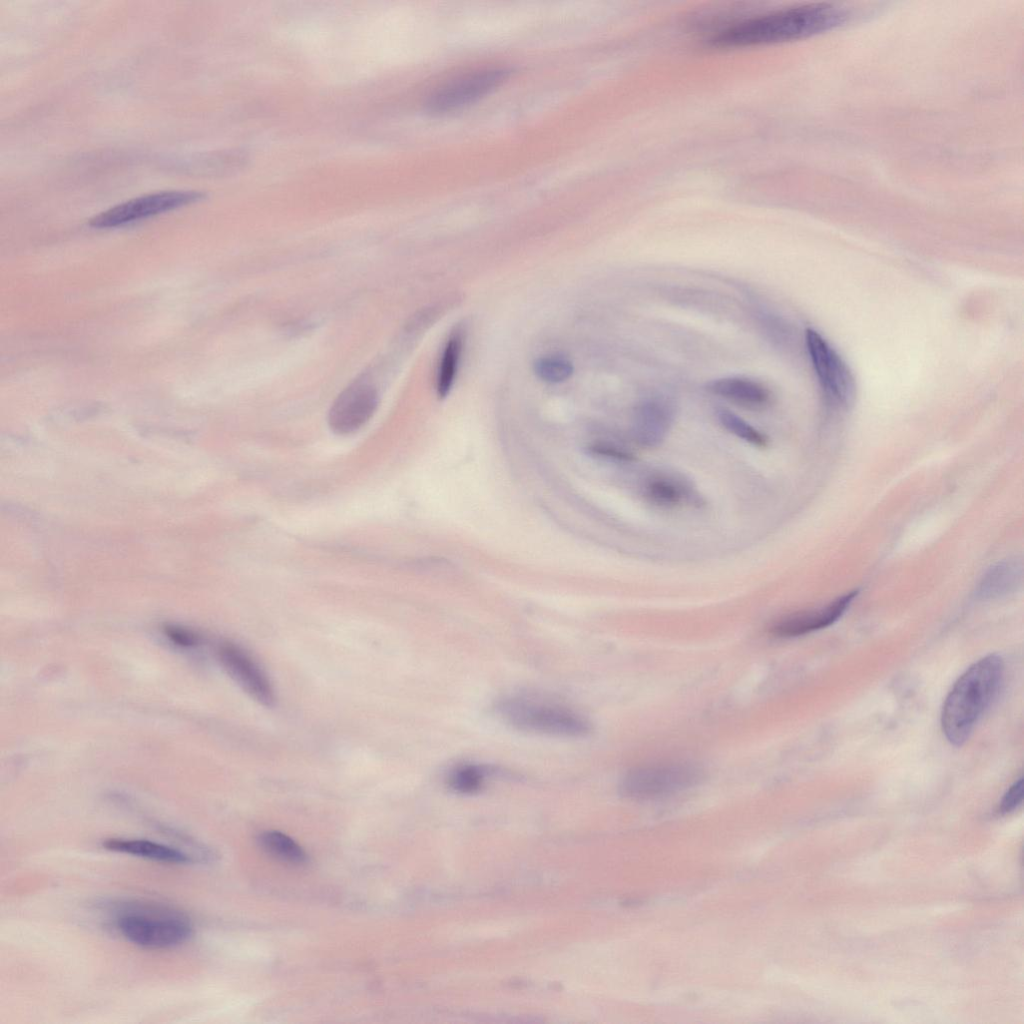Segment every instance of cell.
I'll return each mask as SVG.
<instances>
[{"mask_svg":"<svg viewBox=\"0 0 1024 1024\" xmlns=\"http://www.w3.org/2000/svg\"><path fill=\"white\" fill-rule=\"evenodd\" d=\"M849 11L830 3H810L734 23L711 38L717 47H746L803 39L844 24Z\"/></svg>","mask_w":1024,"mask_h":1024,"instance_id":"obj_1","label":"cell"},{"mask_svg":"<svg viewBox=\"0 0 1024 1024\" xmlns=\"http://www.w3.org/2000/svg\"><path fill=\"white\" fill-rule=\"evenodd\" d=\"M1004 676V663L990 654L971 665L954 683L945 698L941 726L947 740L961 746L997 697Z\"/></svg>","mask_w":1024,"mask_h":1024,"instance_id":"obj_2","label":"cell"},{"mask_svg":"<svg viewBox=\"0 0 1024 1024\" xmlns=\"http://www.w3.org/2000/svg\"><path fill=\"white\" fill-rule=\"evenodd\" d=\"M496 713L519 731L557 738H584L592 723L579 711L534 695H509L496 704Z\"/></svg>","mask_w":1024,"mask_h":1024,"instance_id":"obj_3","label":"cell"},{"mask_svg":"<svg viewBox=\"0 0 1024 1024\" xmlns=\"http://www.w3.org/2000/svg\"><path fill=\"white\" fill-rule=\"evenodd\" d=\"M114 925L128 942L146 949H167L187 942L193 925L183 913L165 906L126 904Z\"/></svg>","mask_w":1024,"mask_h":1024,"instance_id":"obj_4","label":"cell"},{"mask_svg":"<svg viewBox=\"0 0 1024 1024\" xmlns=\"http://www.w3.org/2000/svg\"><path fill=\"white\" fill-rule=\"evenodd\" d=\"M704 771L693 763L673 762L641 766L627 772L620 782V792L633 800L667 797L698 785Z\"/></svg>","mask_w":1024,"mask_h":1024,"instance_id":"obj_5","label":"cell"},{"mask_svg":"<svg viewBox=\"0 0 1024 1024\" xmlns=\"http://www.w3.org/2000/svg\"><path fill=\"white\" fill-rule=\"evenodd\" d=\"M204 197L203 192L192 190L146 194L101 212L90 220L89 225L98 229L114 228L186 206Z\"/></svg>","mask_w":1024,"mask_h":1024,"instance_id":"obj_6","label":"cell"},{"mask_svg":"<svg viewBox=\"0 0 1024 1024\" xmlns=\"http://www.w3.org/2000/svg\"><path fill=\"white\" fill-rule=\"evenodd\" d=\"M805 342L816 375L828 398L839 406L851 404L856 385L841 357L813 329L806 330Z\"/></svg>","mask_w":1024,"mask_h":1024,"instance_id":"obj_7","label":"cell"},{"mask_svg":"<svg viewBox=\"0 0 1024 1024\" xmlns=\"http://www.w3.org/2000/svg\"><path fill=\"white\" fill-rule=\"evenodd\" d=\"M510 75L506 68H490L459 78L434 92L426 103L433 114L462 108L489 94Z\"/></svg>","mask_w":1024,"mask_h":1024,"instance_id":"obj_8","label":"cell"},{"mask_svg":"<svg viewBox=\"0 0 1024 1024\" xmlns=\"http://www.w3.org/2000/svg\"><path fill=\"white\" fill-rule=\"evenodd\" d=\"M378 401L375 386L365 380L355 381L338 395L329 410L331 430L340 435L357 431L373 416Z\"/></svg>","mask_w":1024,"mask_h":1024,"instance_id":"obj_9","label":"cell"},{"mask_svg":"<svg viewBox=\"0 0 1024 1024\" xmlns=\"http://www.w3.org/2000/svg\"><path fill=\"white\" fill-rule=\"evenodd\" d=\"M217 655L231 677L255 701L272 706L275 694L271 682L258 664L239 646L225 642L218 646Z\"/></svg>","mask_w":1024,"mask_h":1024,"instance_id":"obj_10","label":"cell"},{"mask_svg":"<svg viewBox=\"0 0 1024 1024\" xmlns=\"http://www.w3.org/2000/svg\"><path fill=\"white\" fill-rule=\"evenodd\" d=\"M856 595L857 591H852L824 607L787 615L774 622L769 631L775 637L792 638L828 627L844 614Z\"/></svg>","mask_w":1024,"mask_h":1024,"instance_id":"obj_11","label":"cell"},{"mask_svg":"<svg viewBox=\"0 0 1024 1024\" xmlns=\"http://www.w3.org/2000/svg\"><path fill=\"white\" fill-rule=\"evenodd\" d=\"M673 419L672 407L663 398L641 402L634 413L633 437L643 447H656L666 437Z\"/></svg>","mask_w":1024,"mask_h":1024,"instance_id":"obj_12","label":"cell"},{"mask_svg":"<svg viewBox=\"0 0 1024 1024\" xmlns=\"http://www.w3.org/2000/svg\"><path fill=\"white\" fill-rule=\"evenodd\" d=\"M102 847L109 851L167 864L193 862L191 855L176 847L144 838H108L102 842Z\"/></svg>","mask_w":1024,"mask_h":1024,"instance_id":"obj_13","label":"cell"},{"mask_svg":"<svg viewBox=\"0 0 1024 1024\" xmlns=\"http://www.w3.org/2000/svg\"><path fill=\"white\" fill-rule=\"evenodd\" d=\"M707 389L724 399L749 409L768 404L770 392L758 381L745 377H724L708 383Z\"/></svg>","mask_w":1024,"mask_h":1024,"instance_id":"obj_14","label":"cell"},{"mask_svg":"<svg viewBox=\"0 0 1024 1024\" xmlns=\"http://www.w3.org/2000/svg\"><path fill=\"white\" fill-rule=\"evenodd\" d=\"M463 342L464 330L458 326L447 339L439 364L436 379V390L439 398H445L453 387L463 349Z\"/></svg>","mask_w":1024,"mask_h":1024,"instance_id":"obj_15","label":"cell"},{"mask_svg":"<svg viewBox=\"0 0 1024 1024\" xmlns=\"http://www.w3.org/2000/svg\"><path fill=\"white\" fill-rule=\"evenodd\" d=\"M1022 565L1016 560L993 566L983 577L978 589L982 598H995L1007 594L1020 582Z\"/></svg>","mask_w":1024,"mask_h":1024,"instance_id":"obj_16","label":"cell"},{"mask_svg":"<svg viewBox=\"0 0 1024 1024\" xmlns=\"http://www.w3.org/2000/svg\"><path fill=\"white\" fill-rule=\"evenodd\" d=\"M646 498L659 506L672 507L688 497V489L679 480L665 475L650 478L644 486Z\"/></svg>","mask_w":1024,"mask_h":1024,"instance_id":"obj_17","label":"cell"},{"mask_svg":"<svg viewBox=\"0 0 1024 1024\" xmlns=\"http://www.w3.org/2000/svg\"><path fill=\"white\" fill-rule=\"evenodd\" d=\"M492 771L484 765L461 763L453 766L446 775L448 787L460 794L479 791Z\"/></svg>","mask_w":1024,"mask_h":1024,"instance_id":"obj_18","label":"cell"},{"mask_svg":"<svg viewBox=\"0 0 1024 1024\" xmlns=\"http://www.w3.org/2000/svg\"><path fill=\"white\" fill-rule=\"evenodd\" d=\"M259 843L269 854L290 864H303L307 855L302 847L289 836L279 831H266L259 836Z\"/></svg>","mask_w":1024,"mask_h":1024,"instance_id":"obj_19","label":"cell"},{"mask_svg":"<svg viewBox=\"0 0 1024 1024\" xmlns=\"http://www.w3.org/2000/svg\"><path fill=\"white\" fill-rule=\"evenodd\" d=\"M534 372L539 379L548 383H560L571 377L574 367L571 361L561 356H543L534 362Z\"/></svg>","mask_w":1024,"mask_h":1024,"instance_id":"obj_20","label":"cell"},{"mask_svg":"<svg viewBox=\"0 0 1024 1024\" xmlns=\"http://www.w3.org/2000/svg\"><path fill=\"white\" fill-rule=\"evenodd\" d=\"M717 417L721 425L730 433L752 445L758 447L766 445V436L733 412L720 409L717 411Z\"/></svg>","mask_w":1024,"mask_h":1024,"instance_id":"obj_21","label":"cell"},{"mask_svg":"<svg viewBox=\"0 0 1024 1024\" xmlns=\"http://www.w3.org/2000/svg\"><path fill=\"white\" fill-rule=\"evenodd\" d=\"M1023 798V779L1019 778L1015 781L1004 794L1000 803V811L1002 813H1008L1015 810L1022 802Z\"/></svg>","mask_w":1024,"mask_h":1024,"instance_id":"obj_22","label":"cell"},{"mask_svg":"<svg viewBox=\"0 0 1024 1024\" xmlns=\"http://www.w3.org/2000/svg\"><path fill=\"white\" fill-rule=\"evenodd\" d=\"M164 632L174 644L181 647H194L199 640L193 632L178 626L168 625L164 628Z\"/></svg>","mask_w":1024,"mask_h":1024,"instance_id":"obj_23","label":"cell"}]
</instances>
